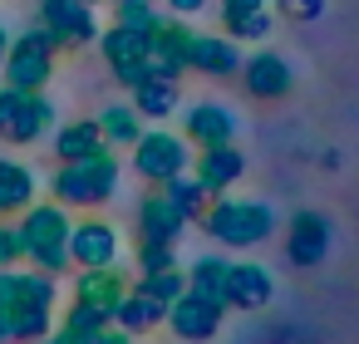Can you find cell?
Wrapping results in <instances>:
<instances>
[{
	"label": "cell",
	"mask_w": 359,
	"mask_h": 344,
	"mask_svg": "<svg viewBox=\"0 0 359 344\" xmlns=\"http://www.w3.org/2000/svg\"><path fill=\"white\" fill-rule=\"evenodd\" d=\"M202 231L217 241V246H231V251H251L261 241L276 236V212L266 202H246V197H222L207 207L202 216Z\"/></svg>",
	"instance_id": "obj_1"
},
{
	"label": "cell",
	"mask_w": 359,
	"mask_h": 344,
	"mask_svg": "<svg viewBox=\"0 0 359 344\" xmlns=\"http://www.w3.org/2000/svg\"><path fill=\"white\" fill-rule=\"evenodd\" d=\"M69 231H74L69 207H60V202H40V207H30L25 221H20L25 261H35V270H45V275H60V270L69 266Z\"/></svg>",
	"instance_id": "obj_2"
},
{
	"label": "cell",
	"mask_w": 359,
	"mask_h": 344,
	"mask_svg": "<svg viewBox=\"0 0 359 344\" xmlns=\"http://www.w3.org/2000/svg\"><path fill=\"white\" fill-rule=\"evenodd\" d=\"M50 192H55L60 207H79V212L104 207L118 192V158L99 153V158H84V163H60Z\"/></svg>",
	"instance_id": "obj_3"
},
{
	"label": "cell",
	"mask_w": 359,
	"mask_h": 344,
	"mask_svg": "<svg viewBox=\"0 0 359 344\" xmlns=\"http://www.w3.org/2000/svg\"><path fill=\"white\" fill-rule=\"evenodd\" d=\"M55 35L45 25H30L25 35L11 40V55H6V89H20V94H45L50 79H55Z\"/></svg>",
	"instance_id": "obj_4"
},
{
	"label": "cell",
	"mask_w": 359,
	"mask_h": 344,
	"mask_svg": "<svg viewBox=\"0 0 359 344\" xmlns=\"http://www.w3.org/2000/svg\"><path fill=\"white\" fill-rule=\"evenodd\" d=\"M192 167V143L182 133H168V128H148L138 143H133V172L153 187L182 177Z\"/></svg>",
	"instance_id": "obj_5"
},
{
	"label": "cell",
	"mask_w": 359,
	"mask_h": 344,
	"mask_svg": "<svg viewBox=\"0 0 359 344\" xmlns=\"http://www.w3.org/2000/svg\"><path fill=\"white\" fill-rule=\"evenodd\" d=\"M55 133V104L45 94H20V89H0V138L6 143H40Z\"/></svg>",
	"instance_id": "obj_6"
},
{
	"label": "cell",
	"mask_w": 359,
	"mask_h": 344,
	"mask_svg": "<svg viewBox=\"0 0 359 344\" xmlns=\"http://www.w3.org/2000/svg\"><path fill=\"white\" fill-rule=\"evenodd\" d=\"M99 50H104V60H109V69H114V79L133 94L148 74H158L153 69V60H148V30H128V25H109L104 35H99Z\"/></svg>",
	"instance_id": "obj_7"
},
{
	"label": "cell",
	"mask_w": 359,
	"mask_h": 344,
	"mask_svg": "<svg viewBox=\"0 0 359 344\" xmlns=\"http://www.w3.org/2000/svg\"><path fill=\"white\" fill-rule=\"evenodd\" d=\"M192 50H197V30L182 25V15H158L148 25V60L158 74L182 79V69H192Z\"/></svg>",
	"instance_id": "obj_8"
},
{
	"label": "cell",
	"mask_w": 359,
	"mask_h": 344,
	"mask_svg": "<svg viewBox=\"0 0 359 344\" xmlns=\"http://www.w3.org/2000/svg\"><path fill=\"white\" fill-rule=\"evenodd\" d=\"M60 50H79V45H94L104 30H99V15L94 6H84V0H40V20Z\"/></svg>",
	"instance_id": "obj_9"
},
{
	"label": "cell",
	"mask_w": 359,
	"mask_h": 344,
	"mask_svg": "<svg viewBox=\"0 0 359 344\" xmlns=\"http://www.w3.org/2000/svg\"><path fill=\"white\" fill-rule=\"evenodd\" d=\"M222 315H226V305L202 300V295H192V290H187L182 300H172V305H168V329H172L177 339H187V344H207V339H217Z\"/></svg>",
	"instance_id": "obj_10"
},
{
	"label": "cell",
	"mask_w": 359,
	"mask_h": 344,
	"mask_svg": "<svg viewBox=\"0 0 359 344\" xmlns=\"http://www.w3.org/2000/svg\"><path fill=\"white\" fill-rule=\"evenodd\" d=\"M182 138L202 148H226L236 143V113L226 104H212V99H197L187 113H182Z\"/></svg>",
	"instance_id": "obj_11"
},
{
	"label": "cell",
	"mask_w": 359,
	"mask_h": 344,
	"mask_svg": "<svg viewBox=\"0 0 359 344\" xmlns=\"http://www.w3.org/2000/svg\"><path fill=\"white\" fill-rule=\"evenodd\" d=\"M69 266H79V270L118 266V231L109 221H74V231H69Z\"/></svg>",
	"instance_id": "obj_12"
},
{
	"label": "cell",
	"mask_w": 359,
	"mask_h": 344,
	"mask_svg": "<svg viewBox=\"0 0 359 344\" xmlns=\"http://www.w3.org/2000/svg\"><path fill=\"white\" fill-rule=\"evenodd\" d=\"M182 226H187V216H182V207L172 202L168 187H153V192L138 202V231H143V241L172 246V241L182 236Z\"/></svg>",
	"instance_id": "obj_13"
},
{
	"label": "cell",
	"mask_w": 359,
	"mask_h": 344,
	"mask_svg": "<svg viewBox=\"0 0 359 344\" xmlns=\"http://www.w3.org/2000/svg\"><path fill=\"white\" fill-rule=\"evenodd\" d=\"M330 256V221L320 212H295L285 231V261L290 266H320Z\"/></svg>",
	"instance_id": "obj_14"
},
{
	"label": "cell",
	"mask_w": 359,
	"mask_h": 344,
	"mask_svg": "<svg viewBox=\"0 0 359 344\" xmlns=\"http://www.w3.org/2000/svg\"><path fill=\"white\" fill-rule=\"evenodd\" d=\"M271 295H276V280H271L266 266H256V261H231V270H226V295H222L226 310H261V305H271Z\"/></svg>",
	"instance_id": "obj_15"
},
{
	"label": "cell",
	"mask_w": 359,
	"mask_h": 344,
	"mask_svg": "<svg viewBox=\"0 0 359 344\" xmlns=\"http://www.w3.org/2000/svg\"><path fill=\"white\" fill-rule=\"evenodd\" d=\"M241 84H246L251 99H285L290 84H295V74H290V64H285L280 55L261 50V55H251V60L241 64Z\"/></svg>",
	"instance_id": "obj_16"
},
{
	"label": "cell",
	"mask_w": 359,
	"mask_h": 344,
	"mask_svg": "<svg viewBox=\"0 0 359 344\" xmlns=\"http://www.w3.org/2000/svg\"><path fill=\"white\" fill-rule=\"evenodd\" d=\"M241 64H246V55H241V45L231 35H197V50H192V69L197 74L231 79V74H241Z\"/></svg>",
	"instance_id": "obj_17"
},
{
	"label": "cell",
	"mask_w": 359,
	"mask_h": 344,
	"mask_svg": "<svg viewBox=\"0 0 359 344\" xmlns=\"http://www.w3.org/2000/svg\"><path fill=\"white\" fill-rule=\"evenodd\" d=\"M241 172H246V153H241L236 143H226V148H202L192 177H197L207 192H226L231 182H241Z\"/></svg>",
	"instance_id": "obj_18"
},
{
	"label": "cell",
	"mask_w": 359,
	"mask_h": 344,
	"mask_svg": "<svg viewBox=\"0 0 359 344\" xmlns=\"http://www.w3.org/2000/svg\"><path fill=\"white\" fill-rule=\"evenodd\" d=\"M99 153H109L99 118H74V123L55 128V158L60 163H84V158H99Z\"/></svg>",
	"instance_id": "obj_19"
},
{
	"label": "cell",
	"mask_w": 359,
	"mask_h": 344,
	"mask_svg": "<svg viewBox=\"0 0 359 344\" xmlns=\"http://www.w3.org/2000/svg\"><path fill=\"white\" fill-rule=\"evenodd\" d=\"M128 290H133V285H128L123 266H94V270H79V280H74V300L109 305V310H118V300H123Z\"/></svg>",
	"instance_id": "obj_20"
},
{
	"label": "cell",
	"mask_w": 359,
	"mask_h": 344,
	"mask_svg": "<svg viewBox=\"0 0 359 344\" xmlns=\"http://www.w3.org/2000/svg\"><path fill=\"white\" fill-rule=\"evenodd\" d=\"M168 319V300H153L148 290H128L123 300H118V310H114V329H123V334H148V329H158Z\"/></svg>",
	"instance_id": "obj_21"
},
{
	"label": "cell",
	"mask_w": 359,
	"mask_h": 344,
	"mask_svg": "<svg viewBox=\"0 0 359 344\" xmlns=\"http://www.w3.org/2000/svg\"><path fill=\"white\" fill-rule=\"evenodd\" d=\"M177 104H182V84H177L172 74H148V79L133 89V109H138L143 118H153V123H163L168 113H177Z\"/></svg>",
	"instance_id": "obj_22"
},
{
	"label": "cell",
	"mask_w": 359,
	"mask_h": 344,
	"mask_svg": "<svg viewBox=\"0 0 359 344\" xmlns=\"http://www.w3.org/2000/svg\"><path fill=\"white\" fill-rule=\"evenodd\" d=\"M35 207V172L15 158H0V216H15Z\"/></svg>",
	"instance_id": "obj_23"
},
{
	"label": "cell",
	"mask_w": 359,
	"mask_h": 344,
	"mask_svg": "<svg viewBox=\"0 0 359 344\" xmlns=\"http://www.w3.org/2000/svg\"><path fill=\"white\" fill-rule=\"evenodd\" d=\"M99 128H104V143H109V148H114V143H118V148H133V143L148 133V128H143V113H138L133 104H104V109H99Z\"/></svg>",
	"instance_id": "obj_24"
},
{
	"label": "cell",
	"mask_w": 359,
	"mask_h": 344,
	"mask_svg": "<svg viewBox=\"0 0 359 344\" xmlns=\"http://www.w3.org/2000/svg\"><path fill=\"white\" fill-rule=\"evenodd\" d=\"M226 270H231V261H222V256H202V261L187 270V290L202 295V300H217V305H222V295H226Z\"/></svg>",
	"instance_id": "obj_25"
},
{
	"label": "cell",
	"mask_w": 359,
	"mask_h": 344,
	"mask_svg": "<svg viewBox=\"0 0 359 344\" xmlns=\"http://www.w3.org/2000/svg\"><path fill=\"white\" fill-rule=\"evenodd\" d=\"M163 187L172 192V202L182 207V216H187V221H202V216H207V207H212V192H207L197 177H187V172H182V177L163 182Z\"/></svg>",
	"instance_id": "obj_26"
},
{
	"label": "cell",
	"mask_w": 359,
	"mask_h": 344,
	"mask_svg": "<svg viewBox=\"0 0 359 344\" xmlns=\"http://www.w3.org/2000/svg\"><path fill=\"white\" fill-rule=\"evenodd\" d=\"M222 25H226V35H231L236 45L271 35V15H266V11H222Z\"/></svg>",
	"instance_id": "obj_27"
},
{
	"label": "cell",
	"mask_w": 359,
	"mask_h": 344,
	"mask_svg": "<svg viewBox=\"0 0 359 344\" xmlns=\"http://www.w3.org/2000/svg\"><path fill=\"white\" fill-rule=\"evenodd\" d=\"M65 329H69V334H99V329H114V310H109V305L74 300L69 315H65Z\"/></svg>",
	"instance_id": "obj_28"
},
{
	"label": "cell",
	"mask_w": 359,
	"mask_h": 344,
	"mask_svg": "<svg viewBox=\"0 0 359 344\" xmlns=\"http://www.w3.org/2000/svg\"><path fill=\"white\" fill-rule=\"evenodd\" d=\"M138 290H148L153 300H168V305H172V300L187 295V270H177V266H172V270H153V275L138 280Z\"/></svg>",
	"instance_id": "obj_29"
},
{
	"label": "cell",
	"mask_w": 359,
	"mask_h": 344,
	"mask_svg": "<svg viewBox=\"0 0 359 344\" xmlns=\"http://www.w3.org/2000/svg\"><path fill=\"white\" fill-rule=\"evenodd\" d=\"M158 20V11L148 0H114V25H128V30H148Z\"/></svg>",
	"instance_id": "obj_30"
},
{
	"label": "cell",
	"mask_w": 359,
	"mask_h": 344,
	"mask_svg": "<svg viewBox=\"0 0 359 344\" xmlns=\"http://www.w3.org/2000/svg\"><path fill=\"white\" fill-rule=\"evenodd\" d=\"M276 15L290 25H315L325 15V0H276Z\"/></svg>",
	"instance_id": "obj_31"
},
{
	"label": "cell",
	"mask_w": 359,
	"mask_h": 344,
	"mask_svg": "<svg viewBox=\"0 0 359 344\" xmlns=\"http://www.w3.org/2000/svg\"><path fill=\"white\" fill-rule=\"evenodd\" d=\"M15 261H25V236H20V226L0 221V270H11Z\"/></svg>",
	"instance_id": "obj_32"
},
{
	"label": "cell",
	"mask_w": 359,
	"mask_h": 344,
	"mask_svg": "<svg viewBox=\"0 0 359 344\" xmlns=\"http://www.w3.org/2000/svg\"><path fill=\"white\" fill-rule=\"evenodd\" d=\"M138 266H143V275H153V270H172V266H177V256H172V246L143 241V251H138Z\"/></svg>",
	"instance_id": "obj_33"
},
{
	"label": "cell",
	"mask_w": 359,
	"mask_h": 344,
	"mask_svg": "<svg viewBox=\"0 0 359 344\" xmlns=\"http://www.w3.org/2000/svg\"><path fill=\"white\" fill-rule=\"evenodd\" d=\"M163 6H168L172 15H197V11L207 6V0H163Z\"/></svg>",
	"instance_id": "obj_34"
},
{
	"label": "cell",
	"mask_w": 359,
	"mask_h": 344,
	"mask_svg": "<svg viewBox=\"0 0 359 344\" xmlns=\"http://www.w3.org/2000/svg\"><path fill=\"white\" fill-rule=\"evenodd\" d=\"M222 11H266V0H222Z\"/></svg>",
	"instance_id": "obj_35"
},
{
	"label": "cell",
	"mask_w": 359,
	"mask_h": 344,
	"mask_svg": "<svg viewBox=\"0 0 359 344\" xmlns=\"http://www.w3.org/2000/svg\"><path fill=\"white\" fill-rule=\"evenodd\" d=\"M94 344H133L123 329H104V334H94Z\"/></svg>",
	"instance_id": "obj_36"
},
{
	"label": "cell",
	"mask_w": 359,
	"mask_h": 344,
	"mask_svg": "<svg viewBox=\"0 0 359 344\" xmlns=\"http://www.w3.org/2000/svg\"><path fill=\"white\" fill-rule=\"evenodd\" d=\"M6 55H11V30L0 25V64H6Z\"/></svg>",
	"instance_id": "obj_37"
},
{
	"label": "cell",
	"mask_w": 359,
	"mask_h": 344,
	"mask_svg": "<svg viewBox=\"0 0 359 344\" xmlns=\"http://www.w3.org/2000/svg\"><path fill=\"white\" fill-rule=\"evenodd\" d=\"M30 344H65L60 334H45V339H30Z\"/></svg>",
	"instance_id": "obj_38"
},
{
	"label": "cell",
	"mask_w": 359,
	"mask_h": 344,
	"mask_svg": "<svg viewBox=\"0 0 359 344\" xmlns=\"http://www.w3.org/2000/svg\"><path fill=\"white\" fill-rule=\"evenodd\" d=\"M84 6H114V0H84Z\"/></svg>",
	"instance_id": "obj_39"
}]
</instances>
